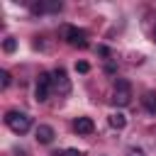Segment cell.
Masks as SVG:
<instances>
[{
    "label": "cell",
    "instance_id": "obj_1",
    "mask_svg": "<svg viewBox=\"0 0 156 156\" xmlns=\"http://www.w3.org/2000/svg\"><path fill=\"white\" fill-rule=\"evenodd\" d=\"M5 124L15 132V134H27L32 129V117L24 115V112H17V110H10L5 115Z\"/></svg>",
    "mask_w": 156,
    "mask_h": 156
},
{
    "label": "cell",
    "instance_id": "obj_2",
    "mask_svg": "<svg viewBox=\"0 0 156 156\" xmlns=\"http://www.w3.org/2000/svg\"><path fill=\"white\" fill-rule=\"evenodd\" d=\"M132 102V83L127 78H117L115 90H112V105L115 107H127Z\"/></svg>",
    "mask_w": 156,
    "mask_h": 156
},
{
    "label": "cell",
    "instance_id": "obj_3",
    "mask_svg": "<svg viewBox=\"0 0 156 156\" xmlns=\"http://www.w3.org/2000/svg\"><path fill=\"white\" fill-rule=\"evenodd\" d=\"M61 39H66L71 46H78V49H85L88 46V32L85 29H78L73 24H63L61 27Z\"/></svg>",
    "mask_w": 156,
    "mask_h": 156
},
{
    "label": "cell",
    "instance_id": "obj_4",
    "mask_svg": "<svg viewBox=\"0 0 156 156\" xmlns=\"http://www.w3.org/2000/svg\"><path fill=\"white\" fill-rule=\"evenodd\" d=\"M51 80H54V90H56L58 95H68V93H71V78H68L66 68L58 66V68L51 73Z\"/></svg>",
    "mask_w": 156,
    "mask_h": 156
},
{
    "label": "cell",
    "instance_id": "obj_5",
    "mask_svg": "<svg viewBox=\"0 0 156 156\" xmlns=\"http://www.w3.org/2000/svg\"><path fill=\"white\" fill-rule=\"evenodd\" d=\"M51 90H54L51 73H39V78H37V88H34V95H37V100H39V102L49 100V93H51Z\"/></svg>",
    "mask_w": 156,
    "mask_h": 156
},
{
    "label": "cell",
    "instance_id": "obj_6",
    "mask_svg": "<svg viewBox=\"0 0 156 156\" xmlns=\"http://www.w3.org/2000/svg\"><path fill=\"white\" fill-rule=\"evenodd\" d=\"M61 10H63V2H61V0H44V2H34V5H32V12H34V15H41V12L56 15V12H61Z\"/></svg>",
    "mask_w": 156,
    "mask_h": 156
},
{
    "label": "cell",
    "instance_id": "obj_7",
    "mask_svg": "<svg viewBox=\"0 0 156 156\" xmlns=\"http://www.w3.org/2000/svg\"><path fill=\"white\" fill-rule=\"evenodd\" d=\"M73 132L80 134V136L93 134V132H95V122H93L90 117H76V122H73Z\"/></svg>",
    "mask_w": 156,
    "mask_h": 156
},
{
    "label": "cell",
    "instance_id": "obj_8",
    "mask_svg": "<svg viewBox=\"0 0 156 156\" xmlns=\"http://www.w3.org/2000/svg\"><path fill=\"white\" fill-rule=\"evenodd\" d=\"M34 136H37L39 144H51L54 136H56V132H54V127H49V124H39L37 132H34Z\"/></svg>",
    "mask_w": 156,
    "mask_h": 156
},
{
    "label": "cell",
    "instance_id": "obj_9",
    "mask_svg": "<svg viewBox=\"0 0 156 156\" xmlns=\"http://www.w3.org/2000/svg\"><path fill=\"white\" fill-rule=\"evenodd\" d=\"M141 105H144L146 112L156 115V90H146V93L141 95Z\"/></svg>",
    "mask_w": 156,
    "mask_h": 156
},
{
    "label": "cell",
    "instance_id": "obj_10",
    "mask_svg": "<svg viewBox=\"0 0 156 156\" xmlns=\"http://www.w3.org/2000/svg\"><path fill=\"white\" fill-rule=\"evenodd\" d=\"M107 122H110V127H112V129H117V132L127 127V117H124L122 112H112V115L107 117Z\"/></svg>",
    "mask_w": 156,
    "mask_h": 156
},
{
    "label": "cell",
    "instance_id": "obj_11",
    "mask_svg": "<svg viewBox=\"0 0 156 156\" xmlns=\"http://www.w3.org/2000/svg\"><path fill=\"white\" fill-rule=\"evenodd\" d=\"M2 49H5L7 54H12V51L17 49V39H15V37H5V41H2Z\"/></svg>",
    "mask_w": 156,
    "mask_h": 156
},
{
    "label": "cell",
    "instance_id": "obj_12",
    "mask_svg": "<svg viewBox=\"0 0 156 156\" xmlns=\"http://www.w3.org/2000/svg\"><path fill=\"white\" fill-rule=\"evenodd\" d=\"M76 71H78V73H88V71H90V63H88V61H78V63H76Z\"/></svg>",
    "mask_w": 156,
    "mask_h": 156
},
{
    "label": "cell",
    "instance_id": "obj_13",
    "mask_svg": "<svg viewBox=\"0 0 156 156\" xmlns=\"http://www.w3.org/2000/svg\"><path fill=\"white\" fill-rule=\"evenodd\" d=\"M7 85H10V73L0 71V88H7Z\"/></svg>",
    "mask_w": 156,
    "mask_h": 156
},
{
    "label": "cell",
    "instance_id": "obj_14",
    "mask_svg": "<svg viewBox=\"0 0 156 156\" xmlns=\"http://www.w3.org/2000/svg\"><path fill=\"white\" fill-rule=\"evenodd\" d=\"M127 156H146V154H144V149H139V146H132V149L127 151Z\"/></svg>",
    "mask_w": 156,
    "mask_h": 156
},
{
    "label": "cell",
    "instance_id": "obj_15",
    "mask_svg": "<svg viewBox=\"0 0 156 156\" xmlns=\"http://www.w3.org/2000/svg\"><path fill=\"white\" fill-rule=\"evenodd\" d=\"M61 156H83L78 149H66V151H61Z\"/></svg>",
    "mask_w": 156,
    "mask_h": 156
},
{
    "label": "cell",
    "instance_id": "obj_16",
    "mask_svg": "<svg viewBox=\"0 0 156 156\" xmlns=\"http://www.w3.org/2000/svg\"><path fill=\"white\" fill-rule=\"evenodd\" d=\"M98 54H100V56H110V49H107V46H98Z\"/></svg>",
    "mask_w": 156,
    "mask_h": 156
},
{
    "label": "cell",
    "instance_id": "obj_17",
    "mask_svg": "<svg viewBox=\"0 0 156 156\" xmlns=\"http://www.w3.org/2000/svg\"><path fill=\"white\" fill-rule=\"evenodd\" d=\"M154 41H156V29H154Z\"/></svg>",
    "mask_w": 156,
    "mask_h": 156
}]
</instances>
